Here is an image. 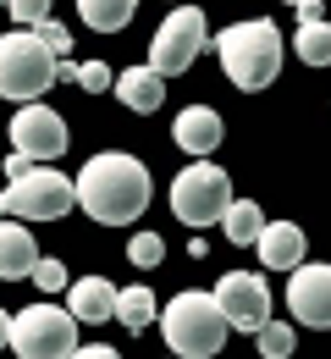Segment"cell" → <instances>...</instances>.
Instances as JSON below:
<instances>
[{"mask_svg": "<svg viewBox=\"0 0 331 359\" xmlns=\"http://www.w3.org/2000/svg\"><path fill=\"white\" fill-rule=\"evenodd\" d=\"M227 332H232V320L221 310V299L216 293H177L166 310H160V337H166V348L177 359H216L221 354V343H227Z\"/></svg>", "mask_w": 331, "mask_h": 359, "instance_id": "obj_3", "label": "cell"}, {"mask_svg": "<svg viewBox=\"0 0 331 359\" xmlns=\"http://www.w3.org/2000/svg\"><path fill=\"white\" fill-rule=\"evenodd\" d=\"M78 83H83L89 94H105V89H116V72H111L105 61H89V67L78 72Z\"/></svg>", "mask_w": 331, "mask_h": 359, "instance_id": "obj_25", "label": "cell"}, {"mask_svg": "<svg viewBox=\"0 0 331 359\" xmlns=\"http://www.w3.org/2000/svg\"><path fill=\"white\" fill-rule=\"evenodd\" d=\"M287 310L298 326L331 332V266H298L287 271Z\"/></svg>", "mask_w": 331, "mask_h": 359, "instance_id": "obj_11", "label": "cell"}, {"mask_svg": "<svg viewBox=\"0 0 331 359\" xmlns=\"http://www.w3.org/2000/svg\"><path fill=\"white\" fill-rule=\"evenodd\" d=\"M216 55H221V72L232 78L237 89H271L282 78V34L276 22L265 17H248V22H232L227 34H216Z\"/></svg>", "mask_w": 331, "mask_h": 359, "instance_id": "obj_2", "label": "cell"}, {"mask_svg": "<svg viewBox=\"0 0 331 359\" xmlns=\"http://www.w3.org/2000/svg\"><path fill=\"white\" fill-rule=\"evenodd\" d=\"M309 22H321V0H304L298 6V28H309Z\"/></svg>", "mask_w": 331, "mask_h": 359, "instance_id": "obj_30", "label": "cell"}, {"mask_svg": "<svg viewBox=\"0 0 331 359\" xmlns=\"http://www.w3.org/2000/svg\"><path fill=\"white\" fill-rule=\"evenodd\" d=\"M254 343H260V359H293V343H298V332H293L287 320H265V326L254 332Z\"/></svg>", "mask_w": 331, "mask_h": 359, "instance_id": "obj_21", "label": "cell"}, {"mask_svg": "<svg viewBox=\"0 0 331 359\" xmlns=\"http://www.w3.org/2000/svg\"><path fill=\"white\" fill-rule=\"evenodd\" d=\"M34 282H39L45 293H61V287H72V276H66V266H61L55 255H45V260L34 266Z\"/></svg>", "mask_w": 331, "mask_h": 359, "instance_id": "obj_24", "label": "cell"}, {"mask_svg": "<svg viewBox=\"0 0 331 359\" xmlns=\"http://www.w3.org/2000/svg\"><path fill=\"white\" fill-rule=\"evenodd\" d=\"M34 34H39V39H45V50H50V55H55V61H61V55H66V50H72V34H66V28H61V22H55V17H50V22H39V28H34Z\"/></svg>", "mask_w": 331, "mask_h": 359, "instance_id": "obj_26", "label": "cell"}, {"mask_svg": "<svg viewBox=\"0 0 331 359\" xmlns=\"http://www.w3.org/2000/svg\"><path fill=\"white\" fill-rule=\"evenodd\" d=\"M116 320H122L127 332H143V326L160 320V299H155L143 282L139 287H122V293H116Z\"/></svg>", "mask_w": 331, "mask_h": 359, "instance_id": "obj_19", "label": "cell"}, {"mask_svg": "<svg viewBox=\"0 0 331 359\" xmlns=\"http://www.w3.org/2000/svg\"><path fill=\"white\" fill-rule=\"evenodd\" d=\"M116 100L127 105V111H160L166 105V78L155 72V67H127V72H116Z\"/></svg>", "mask_w": 331, "mask_h": 359, "instance_id": "obj_16", "label": "cell"}, {"mask_svg": "<svg viewBox=\"0 0 331 359\" xmlns=\"http://www.w3.org/2000/svg\"><path fill=\"white\" fill-rule=\"evenodd\" d=\"M0 11H6V0H0Z\"/></svg>", "mask_w": 331, "mask_h": 359, "instance_id": "obj_35", "label": "cell"}, {"mask_svg": "<svg viewBox=\"0 0 331 359\" xmlns=\"http://www.w3.org/2000/svg\"><path fill=\"white\" fill-rule=\"evenodd\" d=\"M282 6H304V0H282Z\"/></svg>", "mask_w": 331, "mask_h": 359, "instance_id": "obj_33", "label": "cell"}, {"mask_svg": "<svg viewBox=\"0 0 331 359\" xmlns=\"http://www.w3.org/2000/svg\"><path fill=\"white\" fill-rule=\"evenodd\" d=\"M116 293L122 287H111L105 276H78L66 287V310L78 315V326H105V320H116Z\"/></svg>", "mask_w": 331, "mask_h": 359, "instance_id": "obj_14", "label": "cell"}, {"mask_svg": "<svg viewBox=\"0 0 331 359\" xmlns=\"http://www.w3.org/2000/svg\"><path fill=\"white\" fill-rule=\"evenodd\" d=\"M227 205H232V177H227L216 161H193V166H183L177 182H171V216L183 226L221 222Z\"/></svg>", "mask_w": 331, "mask_h": 359, "instance_id": "obj_6", "label": "cell"}, {"mask_svg": "<svg viewBox=\"0 0 331 359\" xmlns=\"http://www.w3.org/2000/svg\"><path fill=\"white\" fill-rule=\"evenodd\" d=\"M78 72H83V67H78V61H66V55H61V61H55V78H61V83H78Z\"/></svg>", "mask_w": 331, "mask_h": 359, "instance_id": "obj_28", "label": "cell"}, {"mask_svg": "<svg viewBox=\"0 0 331 359\" xmlns=\"http://www.w3.org/2000/svg\"><path fill=\"white\" fill-rule=\"evenodd\" d=\"M298 61H309V67H331V22H309V28H298Z\"/></svg>", "mask_w": 331, "mask_h": 359, "instance_id": "obj_20", "label": "cell"}, {"mask_svg": "<svg viewBox=\"0 0 331 359\" xmlns=\"http://www.w3.org/2000/svg\"><path fill=\"white\" fill-rule=\"evenodd\" d=\"M133 11H139V0H78L83 28H94V34H122L133 22Z\"/></svg>", "mask_w": 331, "mask_h": 359, "instance_id": "obj_17", "label": "cell"}, {"mask_svg": "<svg viewBox=\"0 0 331 359\" xmlns=\"http://www.w3.org/2000/svg\"><path fill=\"white\" fill-rule=\"evenodd\" d=\"M6 216H11V205H6V188H0V222H6Z\"/></svg>", "mask_w": 331, "mask_h": 359, "instance_id": "obj_32", "label": "cell"}, {"mask_svg": "<svg viewBox=\"0 0 331 359\" xmlns=\"http://www.w3.org/2000/svg\"><path fill=\"white\" fill-rule=\"evenodd\" d=\"M0 348H11V315L0 310Z\"/></svg>", "mask_w": 331, "mask_h": 359, "instance_id": "obj_31", "label": "cell"}, {"mask_svg": "<svg viewBox=\"0 0 331 359\" xmlns=\"http://www.w3.org/2000/svg\"><path fill=\"white\" fill-rule=\"evenodd\" d=\"M221 138H227V128H221V116H216L210 105H188V111L171 122V144H177L183 155H193V161H210V155L221 149Z\"/></svg>", "mask_w": 331, "mask_h": 359, "instance_id": "obj_12", "label": "cell"}, {"mask_svg": "<svg viewBox=\"0 0 331 359\" xmlns=\"http://www.w3.org/2000/svg\"><path fill=\"white\" fill-rule=\"evenodd\" d=\"M149 166L139 155H122V149H105V155H89L83 172H78V210L94 216L99 226H127L149 210Z\"/></svg>", "mask_w": 331, "mask_h": 359, "instance_id": "obj_1", "label": "cell"}, {"mask_svg": "<svg viewBox=\"0 0 331 359\" xmlns=\"http://www.w3.org/2000/svg\"><path fill=\"white\" fill-rule=\"evenodd\" d=\"M55 83V55L45 50V39L34 28H17L0 39V100L34 105L39 94Z\"/></svg>", "mask_w": 331, "mask_h": 359, "instance_id": "obj_4", "label": "cell"}, {"mask_svg": "<svg viewBox=\"0 0 331 359\" xmlns=\"http://www.w3.org/2000/svg\"><path fill=\"white\" fill-rule=\"evenodd\" d=\"M6 11H11V22H22V28L50 22V0H6Z\"/></svg>", "mask_w": 331, "mask_h": 359, "instance_id": "obj_23", "label": "cell"}, {"mask_svg": "<svg viewBox=\"0 0 331 359\" xmlns=\"http://www.w3.org/2000/svg\"><path fill=\"white\" fill-rule=\"evenodd\" d=\"M72 359H122L116 348H105V343H89V348H78Z\"/></svg>", "mask_w": 331, "mask_h": 359, "instance_id": "obj_27", "label": "cell"}, {"mask_svg": "<svg viewBox=\"0 0 331 359\" xmlns=\"http://www.w3.org/2000/svg\"><path fill=\"white\" fill-rule=\"evenodd\" d=\"M0 172H6V155H0Z\"/></svg>", "mask_w": 331, "mask_h": 359, "instance_id": "obj_34", "label": "cell"}, {"mask_svg": "<svg viewBox=\"0 0 331 359\" xmlns=\"http://www.w3.org/2000/svg\"><path fill=\"white\" fill-rule=\"evenodd\" d=\"M210 293L221 299V310H227V320H232V332H260V326L271 320V287H265L260 271H227Z\"/></svg>", "mask_w": 331, "mask_h": 359, "instance_id": "obj_10", "label": "cell"}, {"mask_svg": "<svg viewBox=\"0 0 331 359\" xmlns=\"http://www.w3.org/2000/svg\"><path fill=\"white\" fill-rule=\"evenodd\" d=\"M304 226L298 222H265L260 232V243H254V255H260V266L265 271H298L304 266Z\"/></svg>", "mask_w": 331, "mask_h": 359, "instance_id": "obj_13", "label": "cell"}, {"mask_svg": "<svg viewBox=\"0 0 331 359\" xmlns=\"http://www.w3.org/2000/svg\"><path fill=\"white\" fill-rule=\"evenodd\" d=\"M28 166H34V161H28V155H17V149H11V155H6V177H22V172H28Z\"/></svg>", "mask_w": 331, "mask_h": 359, "instance_id": "obj_29", "label": "cell"}, {"mask_svg": "<svg viewBox=\"0 0 331 359\" xmlns=\"http://www.w3.org/2000/svg\"><path fill=\"white\" fill-rule=\"evenodd\" d=\"M210 45V22H204V11L199 6H171L166 11V22L155 28V39H149V67L160 72V78H183L193 61H199V50Z\"/></svg>", "mask_w": 331, "mask_h": 359, "instance_id": "obj_7", "label": "cell"}, {"mask_svg": "<svg viewBox=\"0 0 331 359\" xmlns=\"http://www.w3.org/2000/svg\"><path fill=\"white\" fill-rule=\"evenodd\" d=\"M17 359H72L78 354V315L61 304H28L11 315Z\"/></svg>", "mask_w": 331, "mask_h": 359, "instance_id": "obj_5", "label": "cell"}, {"mask_svg": "<svg viewBox=\"0 0 331 359\" xmlns=\"http://www.w3.org/2000/svg\"><path fill=\"white\" fill-rule=\"evenodd\" d=\"M6 205L17 222H61L78 205V177H61L55 166H28L22 177H11Z\"/></svg>", "mask_w": 331, "mask_h": 359, "instance_id": "obj_8", "label": "cell"}, {"mask_svg": "<svg viewBox=\"0 0 331 359\" xmlns=\"http://www.w3.org/2000/svg\"><path fill=\"white\" fill-rule=\"evenodd\" d=\"M39 260H45V255H39L34 232L17 226V216H6V222H0V282H22V276H34Z\"/></svg>", "mask_w": 331, "mask_h": 359, "instance_id": "obj_15", "label": "cell"}, {"mask_svg": "<svg viewBox=\"0 0 331 359\" xmlns=\"http://www.w3.org/2000/svg\"><path fill=\"white\" fill-rule=\"evenodd\" d=\"M127 260L139 271H155L166 260V238H160V232H133V238H127Z\"/></svg>", "mask_w": 331, "mask_h": 359, "instance_id": "obj_22", "label": "cell"}, {"mask_svg": "<svg viewBox=\"0 0 331 359\" xmlns=\"http://www.w3.org/2000/svg\"><path fill=\"white\" fill-rule=\"evenodd\" d=\"M221 232L232 238L237 249H243V243L254 249V243H260V232H265V210H260L254 199H232V205H227V216H221Z\"/></svg>", "mask_w": 331, "mask_h": 359, "instance_id": "obj_18", "label": "cell"}, {"mask_svg": "<svg viewBox=\"0 0 331 359\" xmlns=\"http://www.w3.org/2000/svg\"><path fill=\"white\" fill-rule=\"evenodd\" d=\"M66 122H61V111H50V105H22L17 116H11V149L17 155H28L34 166H50V161H61L66 155Z\"/></svg>", "mask_w": 331, "mask_h": 359, "instance_id": "obj_9", "label": "cell"}]
</instances>
